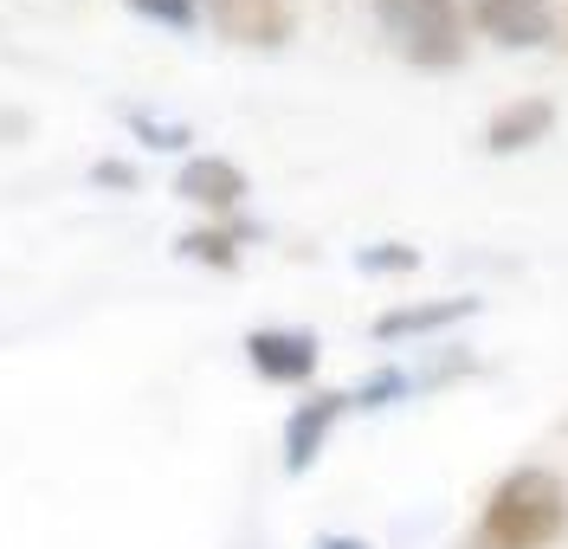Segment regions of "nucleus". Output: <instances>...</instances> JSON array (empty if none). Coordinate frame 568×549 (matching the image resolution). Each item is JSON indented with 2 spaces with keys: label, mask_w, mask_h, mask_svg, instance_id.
<instances>
[{
  "label": "nucleus",
  "mask_w": 568,
  "mask_h": 549,
  "mask_svg": "<svg viewBox=\"0 0 568 549\" xmlns=\"http://www.w3.org/2000/svg\"><path fill=\"white\" fill-rule=\"evenodd\" d=\"M568 537V485L549 466H517L491 485L465 549H556Z\"/></svg>",
  "instance_id": "f257e3e1"
},
{
  "label": "nucleus",
  "mask_w": 568,
  "mask_h": 549,
  "mask_svg": "<svg viewBox=\"0 0 568 549\" xmlns=\"http://www.w3.org/2000/svg\"><path fill=\"white\" fill-rule=\"evenodd\" d=\"M394 52L420 72H453L465 59V7L459 0H375Z\"/></svg>",
  "instance_id": "f03ea898"
},
{
  "label": "nucleus",
  "mask_w": 568,
  "mask_h": 549,
  "mask_svg": "<svg viewBox=\"0 0 568 549\" xmlns=\"http://www.w3.org/2000/svg\"><path fill=\"white\" fill-rule=\"evenodd\" d=\"M317 329H284V324H265L246 336V363L258 382H272V388H297V382H311L317 375Z\"/></svg>",
  "instance_id": "7ed1b4c3"
},
{
  "label": "nucleus",
  "mask_w": 568,
  "mask_h": 549,
  "mask_svg": "<svg viewBox=\"0 0 568 549\" xmlns=\"http://www.w3.org/2000/svg\"><path fill=\"white\" fill-rule=\"evenodd\" d=\"M207 20L220 39L258 45V52H272V45H284V39L297 33L291 0H207Z\"/></svg>",
  "instance_id": "20e7f679"
},
{
  "label": "nucleus",
  "mask_w": 568,
  "mask_h": 549,
  "mask_svg": "<svg viewBox=\"0 0 568 549\" xmlns=\"http://www.w3.org/2000/svg\"><path fill=\"white\" fill-rule=\"evenodd\" d=\"M349 414V395H336V388H323V395H311V401L291 407V420H284V472L304 478L311 466L323 459V446H329V434H336V420Z\"/></svg>",
  "instance_id": "39448f33"
},
{
  "label": "nucleus",
  "mask_w": 568,
  "mask_h": 549,
  "mask_svg": "<svg viewBox=\"0 0 568 549\" xmlns=\"http://www.w3.org/2000/svg\"><path fill=\"white\" fill-rule=\"evenodd\" d=\"M465 20L497 45H549L556 39V13L549 0H471Z\"/></svg>",
  "instance_id": "423d86ee"
},
{
  "label": "nucleus",
  "mask_w": 568,
  "mask_h": 549,
  "mask_svg": "<svg viewBox=\"0 0 568 549\" xmlns=\"http://www.w3.org/2000/svg\"><path fill=\"white\" fill-rule=\"evenodd\" d=\"M175 194L181 201H194V207H207V214H220V220H233L240 214V201L252 194V182H246V169L226 162V155H194V162H181Z\"/></svg>",
  "instance_id": "0eeeda50"
},
{
  "label": "nucleus",
  "mask_w": 568,
  "mask_h": 549,
  "mask_svg": "<svg viewBox=\"0 0 568 549\" xmlns=\"http://www.w3.org/2000/svg\"><path fill=\"white\" fill-rule=\"evenodd\" d=\"M465 317H478V297H426V304H394L375 317V336L382 343H407V336H439V329L465 324Z\"/></svg>",
  "instance_id": "6e6552de"
},
{
  "label": "nucleus",
  "mask_w": 568,
  "mask_h": 549,
  "mask_svg": "<svg viewBox=\"0 0 568 549\" xmlns=\"http://www.w3.org/2000/svg\"><path fill=\"white\" fill-rule=\"evenodd\" d=\"M549 130H556V104H549V98H517V104L491 110L485 149H491V155H524V149L549 143Z\"/></svg>",
  "instance_id": "1a4fd4ad"
},
{
  "label": "nucleus",
  "mask_w": 568,
  "mask_h": 549,
  "mask_svg": "<svg viewBox=\"0 0 568 549\" xmlns=\"http://www.w3.org/2000/svg\"><path fill=\"white\" fill-rule=\"evenodd\" d=\"M240 246H246V226L240 220H220V226H194V233H181V258H194V265H213V272H233L240 265Z\"/></svg>",
  "instance_id": "9d476101"
},
{
  "label": "nucleus",
  "mask_w": 568,
  "mask_h": 549,
  "mask_svg": "<svg viewBox=\"0 0 568 549\" xmlns=\"http://www.w3.org/2000/svg\"><path fill=\"white\" fill-rule=\"evenodd\" d=\"M407 388H414V382H407L400 368H375V375H368V382L349 395V407H394Z\"/></svg>",
  "instance_id": "9b49d317"
},
{
  "label": "nucleus",
  "mask_w": 568,
  "mask_h": 549,
  "mask_svg": "<svg viewBox=\"0 0 568 549\" xmlns=\"http://www.w3.org/2000/svg\"><path fill=\"white\" fill-rule=\"evenodd\" d=\"M355 265H362V272H414V265H420V246H400V240H388V246H362Z\"/></svg>",
  "instance_id": "f8f14e48"
},
{
  "label": "nucleus",
  "mask_w": 568,
  "mask_h": 549,
  "mask_svg": "<svg viewBox=\"0 0 568 549\" xmlns=\"http://www.w3.org/2000/svg\"><path fill=\"white\" fill-rule=\"evenodd\" d=\"M142 20H155V27H175V33H187L194 27V0H130Z\"/></svg>",
  "instance_id": "ddd939ff"
},
{
  "label": "nucleus",
  "mask_w": 568,
  "mask_h": 549,
  "mask_svg": "<svg viewBox=\"0 0 568 549\" xmlns=\"http://www.w3.org/2000/svg\"><path fill=\"white\" fill-rule=\"evenodd\" d=\"M130 130H136V136H149L155 149H187V143H194L181 123H155V116H142V110H130Z\"/></svg>",
  "instance_id": "4468645a"
},
{
  "label": "nucleus",
  "mask_w": 568,
  "mask_h": 549,
  "mask_svg": "<svg viewBox=\"0 0 568 549\" xmlns=\"http://www.w3.org/2000/svg\"><path fill=\"white\" fill-rule=\"evenodd\" d=\"M91 182H98V187H136V175H130L123 162H98V169H91Z\"/></svg>",
  "instance_id": "2eb2a0df"
},
{
  "label": "nucleus",
  "mask_w": 568,
  "mask_h": 549,
  "mask_svg": "<svg viewBox=\"0 0 568 549\" xmlns=\"http://www.w3.org/2000/svg\"><path fill=\"white\" fill-rule=\"evenodd\" d=\"M317 549H368L362 537H317Z\"/></svg>",
  "instance_id": "dca6fc26"
}]
</instances>
